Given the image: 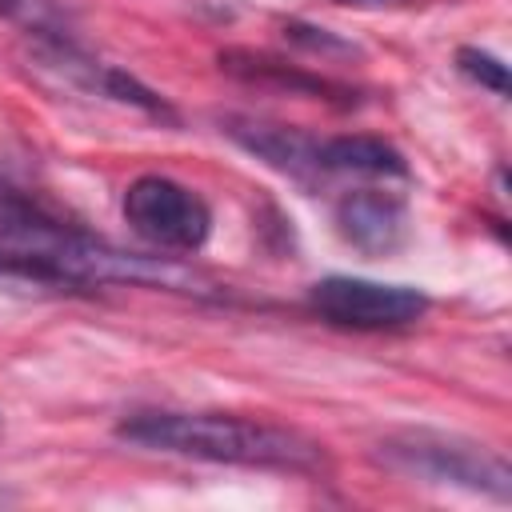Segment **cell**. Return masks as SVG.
Returning a JSON list of instances; mask_svg holds the SVG:
<instances>
[{
  "label": "cell",
  "mask_w": 512,
  "mask_h": 512,
  "mask_svg": "<svg viewBox=\"0 0 512 512\" xmlns=\"http://www.w3.org/2000/svg\"><path fill=\"white\" fill-rule=\"evenodd\" d=\"M116 436L140 444L148 452L208 460V464H236L284 476H324L332 468L328 448L288 424L236 416V412H176V408H148L132 412L116 424Z\"/></svg>",
  "instance_id": "1"
},
{
  "label": "cell",
  "mask_w": 512,
  "mask_h": 512,
  "mask_svg": "<svg viewBox=\"0 0 512 512\" xmlns=\"http://www.w3.org/2000/svg\"><path fill=\"white\" fill-rule=\"evenodd\" d=\"M376 460L400 476L424 480V484H444V488H464L476 496L492 500H512V468L508 460L460 432H440V428H400L388 432L376 444Z\"/></svg>",
  "instance_id": "2"
},
{
  "label": "cell",
  "mask_w": 512,
  "mask_h": 512,
  "mask_svg": "<svg viewBox=\"0 0 512 512\" xmlns=\"http://www.w3.org/2000/svg\"><path fill=\"white\" fill-rule=\"evenodd\" d=\"M0 244L64 256L84 288L116 284L124 272V248L92 236L80 220L52 208L36 192L16 188L4 176H0Z\"/></svg>",
  "instance_id": "3"
},
{
  "label": "cell",
  "mask_w": 512,
  "mask_h": 512,
  "mask_svg": "<svg viewBox=\"0 0 512 512\" xmlns=\"http://www.w3.org/2000/svg\"><path fill=\"white\" fill-rule=\"evenodd\" d=\"M120 212L128 228L160 252H200L212 232L208 200L160 172H144L124 188Z\"/></svg>",
  "instance_id": "4"
},
{
  "label": "cell",
  "mask_w": 512,
  "mask_h": 512,
  "mask_svg": "<svg viewBox=\"0 0 512 512\" xmlns=\"http://www.w3.org/2000/svg\"><path fill=\"white\" fill-rule=\"evenodd\" d=\"M308 308L332 324L352 332H392L408 328L428 312V296L412 284L364 280V276H324L308 288Z\"/></svg>",
  "instance_id": "5"
},
{
  "label": "cell",
  "mask_w": 512,
  "mask_h": 512,
  "mask_svg": "<svg viewBox=\"0 0 512 512\" xmlns=\"http://www.w3.org/2000/svg\"><path fill=\"white\" fill-rule=\"evenodd\" d=\"M28 44H32L36 64H40L44 72H52L56 80H64V84H72V88H80V92H88V96H104V100H112V104H128V108H136V112H144V116H152V120H160V124H180L176 108H172L156 88H148V84H144L140 76H132L128 68L92 56V52L80 44L76 32H72V36H52V40H28Z\"/></svg>",
  "instance_id": "6"
},
{
  "label": "cell",
  "mask_w": 512,
  "mask_h": 512,
  "mask_svg": "<svg viewBox=\"0 0 512 512\" xmlns=\"http://www.w3.org/2000/svg\"><path fill=\"white\" fill-rule=\"evenodd\" d=\"M332 224L348 248H356L368 260H384L400 252L412 236L408 200L388 188H356L344 192L332 208Z\"/></svg>",
  "instance_id": "7"
},
{
  "label": "cell",
  "mask_w": 512,
  "mask_h": 512,
  "mask_svg": "<svg viewBox=\"0 0 512 512\" xmlns=\"http://www.w3.org/2000/svg\"><path fill=\"white\" fill-rule=\"evenodd\" d=\"M220 132L240 144L248 156H256L260 164H268L272 172L304 184V188H320L328 176L320 168V140L308 136L304 128L292 124H276V120H256V116H224Z\"/></svg>",
  "instance_id": "8"
},
{
  "label": "cell",
  "mask_w": 512,
  "mask_h": 512,
  "mask_svg": "<svg viewBox=\"0 0 512 512\" xmlns=\"http://www.w3.org/2000/svg\"><path fill=\"white\" fill-rule=\"evenodd\" d=\"M220 68L244 84H256V88H276V92H288V96H304V100H324V104H336V108H352L360 104L356 88L332 80V76H320V72H308L292 60H280L272 52H252V48H224L220 52Z\"/></svg>",
  "instance_id": "9"
},
{
  "label": "cell",
  "mask_w": 512,
  "mask_h": 512,
  "mask_svg": "<svg viewBox=\"0 0 512 512\" xmlns=\"http://www.w3.org/2000/svg\"><path fill=\"white\" fill-rule=\"evenodd\" d=\"M320 168L324 176H364V180H408V160L404 152L368 132H344L320 140Z\"/></svg>",
  "instance_id": "10"
},
{
  "label": "cell",
  "mask_w": 512,
  "mask_h": 512,
  "mask_svg": "<svg viewBox=\"0 0 512 512\" xmlns=\"http://www.w3.org/2000/svg\"><path fill=\"white\" fill-rule=\"evenodd\" d=\"M0 292L20 296H60V292H88L72 264L56 252L36 248H12L0 244Z\"/></svg>",
  "instance_id": "11"
},
{
  "label": "cell",
  "mask_w": 512,
  "mask_h": 512,
  "mask_svg": "<svg viewBox=\"0 0 512 512\" xmlns=\"http://www.w3.org/2000/svg\"><path fill=\"white\" fill-rule=\"evenodd\" d=\"M0 20L24 28L28 40H52V36H72V16L56 0H0Z\"/></svg>",
  "instance_id": "12"
},
{
  "label": "cell",
  "mask_w": 512,
  "mask_h": 512,
  "mask_svg": "<svg viewBox=\"0 0 512 512\" xmlns=\"http://www.w3.org/2000/svg\"><path fill=\"white\" fill-rule=\"evenodd\" d=\"M284 36H288L296 48H304V52H320L324 60H332V56H360V48H356L352 40H344V36H336V32H328V28L304 24V20H288V24H284Z\"/></svg>",
  "instance_id": "13"
},
{
  "label": "cell",
  "mask_w": 512,
  "mask_h": 512,
  "mask_svg": "<svg viewBox=\"0 0 512 512\" xmlns=\"http://www.w3.org/2000/svg\"><path fill=\"white\" fill-rule=\"evenodd\" d=\"M456 68L472 80V84H480V88H488V92H496V96H508V68L492 56V52H480V48H456Z\"/></svg>",
  "instance_id": "14"
},
{
  "label": "cell",
  "mask_w": 512,
  "mask_h": 512,
  "mask_svg": "<svg viewBox=\"0 0 512 512\" xmlns=\"http://www.w3.org/2000/svg\"><path fill=\"white\" fill-rule=\"evenodd\" d=\"M336 4H356V8H380V4H400V0H336Z\"/></svg>",
  "instance_id": "15"
},
{
  "label": "cell",
  "mask_w": 512,
  "mask_h": 512,
  "mask_svg": "<svg viewBox=\"0 0 512 512\" xmlns=\"http://www.w3.org/2000/svg\"><path fill=\"white\" fill-rule=\"evenodd\" d=\"M0 504H12V492H8L4 484H0Z\"/></svg>",
  "instance_id": "16"
}]
</instances>
